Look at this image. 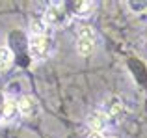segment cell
<instances>
[{"label":"cell","instance_id":"1","mask_svg":"<svg viewBox=\"0 0 147 138\" xmlns=\"http://www.w3.org/2000/svg\"><path fill=\"white\" fill-rule=\"evenodd\" d=\"M65 19V7L60 6V4H56V6H50L47 11H45V19L43 21L47 22V24H60V22H63Z\"/></svg>","mask_w":147,"mask_h":138},{"label":"cell","instance_id":"2","mask_svg":"<svg viewBox=\"0 0 147 138\" xmlns=\"http://www.w3.org/2000/svg\"><path fill=\"white\" fill-rule=\"evenodd\" d=\"M30 51L34 56H45L49 51V41L45 36H32L30 39Z\"/></svg>","mask_w":147,"mask_h":138},{"label":"cell","instance_id":"3","mask_svg":"<svg viewBox=\"0 0 147 138\" xmlns=\"http://www.w3.org/2000/svg\"><path fill=\"white\" fill-rule=\"evenodd\" d=\"M86 121H88V125H90V129L93 133H100L106 127V116H104L102 112H91Z\"/></svg>","mask_w":147,"mask_h":138},{"label":"cell","instance_id":"4","mask_svg":"<svg viewBox=\"0 0 147 138\" xmlns=\"http://www.w3.org/2000/svg\"><path fill=\"white\" fill-rule=\"evenodd\" d=\"M34 105H36V103H34V99L28 97V95H24V97H21L17 108H19V112H21L22 116H30V114L34 112Z\"/></svg>","mask_w":147,"mask_h":138},{"label":"cell","instance_id":"5","mask_svg":"<svg viewBox=\"0 0 147 138\" xmlns=\"http://www.w3.org/2000/svg\"><path fill=\"white\" fill-rule=\"evenodd\" d=\"M93 49H95V41H90V39H78L76 41V51H78L82 56L91 54Z\"/></svg>","mask_w":147,"mask_h":138},{"label":"cell","instance_id":"6","mask_svg":"<svg viewBox=\"0 0 147 138\" xmlns=\"http://www.w3.org/2000/svg\"><path fill=\"white\" fill-rule=\"evenodd\" d=\"M30 30H32L34 36H45V32H47V22H45L43 19H36V21L30 22Z\"/></svg>","mask_w":147,"mask_h":138},{"label":"cell","instance_id":"7","mask_svg":"<svg viewBox=\"0 0 147 138\" xmlns=\"http://www.w3.org/2000/svg\"><path fill=\"white\" fill-rule=\"evenodd\" d=\"M108 114L110 116H114V118H119L123 114V105H121V101L119 99H110V105H108Z\"/></svg>","mask_w":147,"mask_h":138},{"label":"cell","instance_id":"8","mask_svg":"<svg viewBox=\"0 0 147 138\" xmlns=\"http://www.w3.org/2000/svg\"><path fill=\"white\" fill-rule=\"evenodd\" d=\"M11 64V51L7 47H0V71L7 69Z\"/></svg>","mask_w":147,"mask_h":138},{"label":"cell","instance_id":"9","mask_svg":"<svg viewBox=\"0 0 147 138\" xmlns=\"http://www.w3.org/2000/svg\"><path fill=\"white\" fill-rule=\"evenodd\" d=\"M17 112H19V108H17V103H13V101H7L6 105H4L2 118H4V120H11V118H13Z\"/></svg>","mask_w":147,"mask_h":138},{"label":"cell","instance_id":"10","mask_svg":"<svg viewBox=\"0 0 147 138\" xmlns=\"http://www.w3.org/2000/svg\"><path fill=\"white\" fill-rule=\"evenodd\" d=\"M93 30L90 28V26H80V30H78V39H90V41H93Z\"/></svg>","mask_w":147,"mask_h":138},{"label":"cell","instance_id":"11","mask_svg":"<svg viewBox=\"0 0 147 138\" xmlns=\"http://www.w3.org/2000/svg\"><path fill=\"white\" fill-rule=\"evenodd\" d=\"M91 7L90 2H76V11H80V13H84V11H88Z\"/></svg>","mask_w":147,"mask_h":138},{"label":"cell","instance_id":"12","mask_svg":"<svg viewBox=\"0 0 147 138\" xmlns=\"http://www.w3.org/2000/svg\"><path fill=\"white\" fill-rule=\"evenodd\" d=\"M86 138H104V136L100 135V133H93V131H91V133H90V135H88Z\"/></svg>","mask_w":147,"mask_h":138},{"label":"cell","instance_id":"13","mask_svg":"<svg viewBox=\"0 0 147 138\" xmlns=\"http://www.w3.org/2000/svg\"><path fill=\"white\" fill-rule=\"evenodd\" d=\"M110 138H115V136H110Z\"/></svg>","mask_w":147,"mask_h":138}]
</instances>
